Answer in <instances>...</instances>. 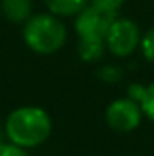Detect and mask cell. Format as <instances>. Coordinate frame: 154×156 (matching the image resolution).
I'll list each match as a JSON object with an SVG mask.
<instances>
[{
	"mask_svg": "<svg viewBox=\"0 0 154 156\" xmlns=\"http://www.w3.org/2000/svg\"><path fill=\"white\" fill-rule=\"evenodd\" d=\"M7 142L22 149H37L53 134V118L38 105H22L13 109L4 122Z\"/></svg>",
	"mask_w": 154,
	"mask_h": 156,
	"instance_id": "cell-1",
	"label": "cell"
},
{
	"mask_svg": "<svg viewBox=\"0 0 154 156\" xmlns=\"http://www.w3.org/2000/svg\"><path fill=\"white\" fill-rule=\"evenodd\" d=\"M22 37L33 53L49 56L58 53L65 45L67 27L60 16H54L51 13H38L24 24Z\"/></svg>",
	"mask_w": 154,
	"mask_h": 156,
	"instance_id": "cell-2",
	"label": "cell"
},
{
	"mask_svg": "<svg viewBox=\"0 0 154 156\" xmlns=\"http://www.w3.org/2000/svg\"><path fill=\"white\" fill-rule=\"evenodd\" d=\"M142 35L143 33L134 20L116 16L105 37L107 51L116 58H129L132 53H136V49H140Z\"/></svg>",
	"mask_w": 154,
	"mask_h": 156,
	"instance_id": "cell-3",
	"label": "cell"
},
{
	"mask_svg": "<svg viewBox=\"0 0 154 156\" xmlns=\"http://www.w3.org/2000/svg\"><path fill=\"white\" fill-rule=\"evenodd\" d=\"M143 120V113L138 102L129 96L114 98L105 107V123L114 133H132L140 127Z\"/></svg>",
	"mask_w": 154,
	"mask_h": 156,
	"instance_id": "cell-4",
	"label": "cell"
},
{
	"mask_svg": "<svg viewBox=\"0 0 154 156\" xmlns=\"http://www.w3.org/2000/svg\"><path fill=\"white\" fill-rule=\"evenodd\" d=\"M118 15L98 9L87 4L76 16H75V31L78 40H105L111 24Z\"/></svg>",
	"mask_w": 154,
	"mask_h": 156,
	"instance_id": "cell-5",
	"label": "cell"
},
{
	"mask_svg": "<svg viewBox=\"0 0 154 156\" xmlns=\"http://www.w3.org/2000/svg\"><path fill=\"white\" fill-rule=\"evenodd\" d=\"M127 96L140 104L143 118L154 123V80L149 83H131L127 87Z\"/></svg>",
	"mask_w": 154,
	"mask_h": 156,
	"instance_id": "cell-6",
	"label": "cell"
},
{
	"mask_svg": "<svg viewBox=\"0 0 154 156\" xmlns=\"http://www.w3.org/2000/svg\"><path fill=\"white\" fill-rule=\"evenodd\" d=\"M2 15L13 24H26L33 16L31 0H0Z\"/></svg>",
	"mask_w": 154,
	"mask_h": 156,
	"instance_id": "cell-7",
	"label": "cell"
},
{
	"mask_svg": "<svg viewBox=\"0 0 154 156\" xmlns=\"http://www.w3.org/2000/svg\"><path fill=\"white\" fill-rule=\"evenodd\" d=\"M44 4L51 15L67 18V16H76L89 4V0H44Z\"/></svg>",
	"mask_w": 154,
	"mask_h": 156,
	"instance_id": "cell-8",
	"label": "cell"
},
{
	"mask_svg": "<svg viewBox=\"0 0 154 156\" xmlns=\"http://www.w3.org/2000/svg\"><path fill=\"white\" fill-rule=\"evenodd\" d=\"M105 51H107L105 40H78V56L87 64L100 62Z\"/></svg>",
	"mask_w": 154,
	"mask_h": 156,
	"instance_id": "cell-9",
	"label": "cell"
},
{
	"mask_svg": "<svg viewBox=\"0 0 154 156\" xmlns=\"http://www.w3.org/2000/svg\"><path fill=\"white\" fill-rule=\"evenodd\" d=\"M140 51H142V55H143V58H145L147 62L154 64V27H149V29L142 35Z\"/></svg>",
	"mask_w": 154,
	"mask_h": 156,
	"instance_id": "cell-10",
	"label": "cell"
},
{
	"mask_svg": "<svg viewBox=\"0 0 154 156\" xmlns=\"http://www.w3.org/2000/svg\"><path fill=\"white\" fill-rule=\"evenodd\" d=\"M98 76H100V80H103V82H107V83H116V82L121 80L123 71H121V67H118L114 64H107V66L100 67Z\"/></svg>",
	"mask_w": 154,
	"mask_h": 156,
	"instance_id": "cell-11",
	"label": "cell"
},
{
	"mask_svg": "<svg viewBox=\"0 0 154 156\" xmlns=\"http://www.w3.org/2000/svg\"><path fill=\"white\" fill-rule=\"evenodd\" d=\"M123 2L125 0H89L91 5H94L98 9H103V11H109V13H114V15H118Z\"/></svg>",
	"mask_w": 154,
	"mask_h": 156,
	"instance_id": "cell-12",
	"label": "cell"
},
{
	"mask_svg": "<svg viewBox=\"0 0 154 156\" xmlns=\"http://www.w3.org/2000/svg\"><path fill=\"white\" fill-rule=\"evenodd\" d=\"M0 156H31L27 149H22L11 142H2L0 144Z\"/></svg>",
	"mask_w": 154,
	"mask_h": 156,
	"instance_id": "cell-13",
	"label": "cell"
},
{
	"mask_svg": "<svg viewBox=\"0 0 154 156\" xmlns=\"http://www.w3.org/2000/svg\"><path fill=\"white\" fill-rule=\"evenodd\" d=\"M0 144H2V129H0Z\"/></svg>",
	"mask_w": 154,
	"mask_h": 156,
	"instance_id": "cell-14",
	"label": "cell"
}]
</instances>
